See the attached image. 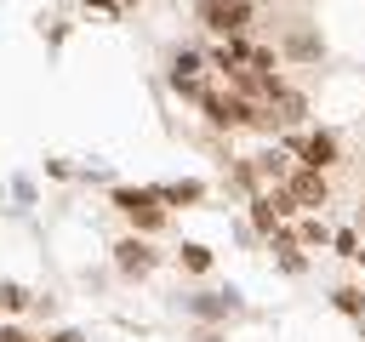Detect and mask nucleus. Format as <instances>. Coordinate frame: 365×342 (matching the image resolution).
I'll use <instances>...</instances> for the list:
<instances>
[{"mask_svg": "<svg viewBox=\"0 0 365 342\" xmlns=\"http://www.w3.org/2000/svg\"><path fill=\"white\" fill-rule=\"evenodd\" d=\"M108 205H114V211L125 217V228L143 234V239L165 234V222H171V211L160 205V194L143 188V182H114V188H108Z\"/></svg>", "mask_w": 365, "mask_h": 342, "instance_id": "nucleus-1", "label": "nucleus"}, {"mask_svg": "<svg viewBox=\"0 0 365 342\" xmlns=\"http://www.w3.org/2000/svg\"><path fill=\"white\" fill-rule=\"evenodd\" d=\"M194 108L205 114V125H211V131H251V125H257V108H251L245 97H234L228 86H211Z\"/></svg>", "mask_w": 365, "mask_h": 342, "instance_id": "nucleus-2", "label": "nucleus"}, {"mask_svg": "<svg viewBox=\"0 0 365 342\" xmlns=\"http://www.w3.org/2000/svg\"><path fill=\"white\" fill-rule=\"evenodd\" d=\"M251 11H257V0H194V17L222 40H240L251 28Z\"/></svg>", "mask_w": 365, "mask_h": 342, "instance_id": "nucleus-3", "label": "nucleus"}, {"mask_svg": "<svg viewBox=\"0 0 365 342\" xmlns=\"http://www.w3.org/2000/svg\"><path fill=\"white\" fill-rule=\"evenodd\" d=\"M308 125V97L297 86H279L268 108H257V125L251 131H302Z\"/></svg>", "mask_w": 365, "mask_h": 342, "instance_id": "nucleus-4", "label": "nucleus"}, {"mask_svg": "<svg viewBox=\"0 0 365 342\" xmlns=\"http://www.w3.org/2000/svg\"><path fill=\"white\" fill-rule=\"evenodd\" d=\"M108 251H114V274L120 279H148L165 262V251H154V239H143V234H120Z\"/></svg>", "mask_w": 365, "mask_h": 342, "instance_id": "nucleus-5", "label": "nucleus"}, {"mask_svg": "<svg viewBox=\"0 0 365 342\" xmlns=\"http://www.w3.org/2000/svg\"><path fill=\"white\" fill-rule=\"evenodd\" d=\"M182 314L194 325H228V319L245 314V302H240V291H188L182 296Z\"/></svg>", "mask_w": 365, "mask_h": 342, "instance_id": "nucleus-6", "label": "nucleus"}, {"mask_svg": "<svg viewBox=\"0 0 365 342\" xmlns=\"http://www.w3.org/2000/svg\"><path fill=\"white\" fill-rule=\"evenodd\" d=\"M222 86H228L234 97H245L251 108H268V103H274V91H279L285 80H279V74H262V68H251V63H234V68L222 74Z\"/></svg>", "mask_w": 365, "mask_h": 342, "instance_id": "nucleus-7", "label": "nucleus"}, {"mask_svg": "<svg viewBox=\"0 0 365 342\" xmlns=\"http://www.w3.org/2000/svg\"><path fill=\"white\" fill-rule=\"evenodd\" d=\"M285 148H291V154H297V165H308V171H331V165L342 160L336 131H302V137H291Z\"/></svg>", "mask_w": 365, "mask_h": 342, "instance_id": "nucleus-8", "label": "nucleus"}, {"mask_svg": "<svg viewBox=\"0 0 365 342\" xmlns=\"http://www.w3.org/2000/svg\"><path fill=\"white\" fill-rule=\"evenodd\" d=\"M279 188L291 194V205H297V211H319V205L331 200V182H325V171H308V165H291V177H285Z\"/></svg>", "mask_w": 365, "mask_h": 342, "instance_id": "nucleus-9", "label": "nucleus"}, {"mask_svg": "<svg viewBox=\"0 0 365 342\" xmlns=\"http://www.w3.org/2000/svg\"><path fill=\"white\" fill-rule=\"evenodd\" d=\"M268 251H274V262H279L291 279H302V274H308V251H302V239H297V228H291V222H279V228L268 234Z\"/></svg>", "mask_w": 365, "mask_h": 342, "instance_id": "nucleus-10", "label": "nucleus"}, {"mask_svg": "<svg viewBox=\"0 0 365 342\" xmlns=\"http://www.w3.org/2000/svg\"><path fill=\"white\" fill-rule=\"evenodd\" d=\"M154 194H160V205H165V211H177V205L188 211V205H200V200H205V182H200V177H177V182H154Z\"/></svg>", "mask_w": 365, "mask_h": 342, "instance_id": "nucleus-11", "label": "nucleus"}, {"mask_svg": "<svg viewBox=\"0 0 365 342\" xmlns=\"http://www.w3.org/2000/svg\"><path fill=\"white\" fill-rule=\"evenodd\" d=\"M319 51H325V40H319L314 28H302V23H297V28L285 34V46H279V57H297V63H319Z\"/></svg>", "mask_w": 365, "mask_h": 342, "instance_id": "nucleus-12", "label": "nucleus"}, {"mask_svg": "<svg viewBox=\"0 0 365 342\" xmlns=\"http://www.w3.org/2000/svg\"><path fill=\"white\" fill-rule=\"evenodd\" d=\"M29 308H34V291L17 285V279H0V314L17 319V314H29Z\"/></svg>", "mask_w": 365, "mask_h": 342, "instance_id": "nucleus-13", "label": "nucleus"}, {"mask_svg": "<svg viewBox=\"0 0 365 342\" xmlns=\"http://www.w3.org/2000/svg\"><path fill=\"white\" fill-rule=\"evenodd\" d=\"M177 268H182V274H211V245L182 239V245H177Z\"/></svg>", "mask_w": 365, "mask_h": 342, "instance_id": "nucleus-14", "label": "nucleus"}, {"mask_svg": "<svg viewBox=\"0 0 365 342\" xmlns=\"http://www.w3.org/2000/svg\"><path fill=\"white\" fill-rule=\"evenodd\" d=\"M331 308L348 314V319H365V285H336L331 291Z\"/></svg>", "mask_w": 365, "mask_h": 342, "instance_id": "nucleus-15", "label": "nucleus"}, {"mask_svg": "<svg viewBox=\"0 0 365 342\" xmlns=\"http://www.w3.org/2000/svg\"><path fill=\"white\" fill-rule=\"evenodd\" d=\"M68 28H74V23H68V17H63V11H40V40H46V46H51V51H57V46H63V40H68Z\"/></svg>", "mask_w": 365, "mask_h": 342, "instance_id": "nucleus-16", "label": "nucleus"}, {"mask_svg": "<svg viewBox=\"0 0 365 342\" xmlns=\"http://www.w3.org/2000/svg\"><path fill=\"white\" fill-rule=\"evenodd\" d=\"M297 239H302V251H325V245H331V228H325L319 217H302V222H297Z\"/></svg>", "mask_w": 365, "mask_h": 342, "instance_id": "nucleus-17", "label": "nucleus"}, {"mask_svg": "<svg viewBox=\"0 0 365 342\" xmlns=\"http://www.w3.org/2000/svg\"><path fill=\"white\" fill-rule=\"evenodd\" d=\"M359 245H365L359 228H336V234H331V251H336V256H359Z\"/></svg>", "mask_w": 365, "mask_h": 342, "instance_id": "nucleus-18", "label": "nucleus"}, {"mask_svg": "<svg viewBox=\"0 0 365 342\" xmlns=\"http://www.w3.org/2000/svg\"><path fill=\"white\" fill-rule=\"evenodd\" d=\"M86 11H97V17H125V11H137V0H80Z\"/></svg>", "mask_w": 365, "mask_h": 342, "instance_id": "nucleus-19", "label": "nucleus"}, {"mask_svg": "<svg viewBox=\"0 0 365 342\" xmlns=\"http://www.w3.org/2000/svg\"><path fill=\"white\" fill-rule=\"evenodd\" d=\"M251 68H262V74H279V51H274V46H251Z\"/></svg>", "mask_w": 365, "mask_h": 342, "instance_id": "nucleus-20", "label": "nucleus"}, {"mask_svg": "<svg viewBox=\"0 0 365 342\" xmlns=\"http://www.w3.org/2000/svg\"><path fill=\"white\" fill-rule=\"evenodd\" d=\"M0 342H40V336H29L17 319H6V325H0Z\"/></svg>", "mask_w": 365, "mask_h": 342, "instance_id": "nucleus-21", "label": "nucleus"}, {"mask_svg": "<svg viewBox=\"0 0 365 342\" xmlns=\"http://www.w3.org/2000/svg\"><path fill=\"white\" fill-rule=\"evenodd\" d=\"M194 342H228L222 325H194Z\"/></svg>", "mask_w": 365, "mask_h": 342, "instance_id": "nucleus-22", "label": "nucleus"}, {"mask_svg": "<svg viewBox=\"0 0 365 342\" xmlns=\"http://www.w3.org/2000/svg\"><path fill=\"white\" fill-rule=\"evenodd\" d=\"M40 342H86V336H80L74 325H57V331H51V336H40Z\"/></svg>", "mask_w": 365, "mask_h": 342, "instance_id": "nucleus-23", "label": "nucleus"}, {"mask_svg": "<svg viewBox=\"0 0 365 342\" xmlns=\"http://www.w3.org/2000/svg\"><path fill=\"white\" fill-rule=\"evenodd\" d=\"M354 228H359V239H365V205H359V217H354Z\"/></svg>", "mask_w": 365, "mask_h": 342, "instance_id": "nucleus-24", "label": "nucleus"}, {"mask_svg": "<svg viewBox=\"0 0 365 342\" xmlns=\"http://www.w3.org/2000/svg\"><path fill=\"white\" fill-rule=\"evenodd\" d=\"M354 262H359V268H365V245H359V256H354Z\"/></svg>", "mask_w": 365, "mask_h": 342, "instance_id": "nucleus-25", "label": "nucleus"}, {"mask_svg": "<svg viewBox=\"0 0 365 342\" xmlns=\"http://www.w3.org/2000/svg\"><path fill=\"white\" fill-rule=\"evenodd\" d=\"M359 336H365V319H359Z\"/></svg>", "mask_w": 365, "mask_h": 342, "instance_id": "nucleus-26", "label": "nucleus"}]
</instances>
